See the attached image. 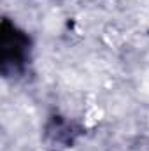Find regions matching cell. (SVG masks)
<instances>
[{
  "label": "cell",
  "mask_w": 149,
  "mask_h": 151,
  "mask_svg": "<svg viewBox=\"0 0 149 151\" xmlns=\"http://www.w3.org/2000/svg\"><path fill=\"white\" fill-rule=\"evenodd\" d=\"M30 37L7 18L0 27V70L4 77L23 74L30 58Z\"/></svg>",
  "instance_id": "6da1fadb"
}]
</instances>
